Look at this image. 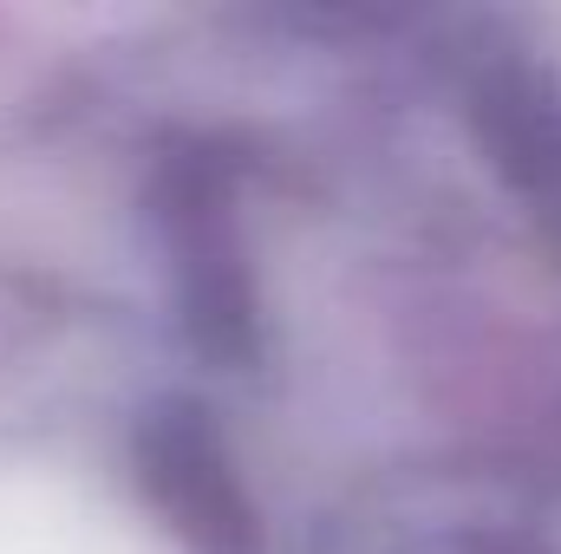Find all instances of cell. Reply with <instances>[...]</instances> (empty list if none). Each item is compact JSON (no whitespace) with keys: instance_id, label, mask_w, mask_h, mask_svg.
<instances>
[{"instance_id":"7a4b0ae2","label":"cell","mask_w":561,"mask_h":554,"mask_svg":"<svg viewBox=\"0 0 561 554\" xmlns=\"http://www.w3.org/2000/svg\"><path fill=\"white\" fill-rule=\"evenodd\" d=\"M138 483L190 554H262V516L196 399H157L138 417Z\"/></svg>"},{"instance_id":"6da1fadb","label":"cell","mask_w":561,"mask_h":554,"mask_svg":"<svg viewBox=\"0 0 561 554\" xmlns=\"http://www.w3.org/2000/svg\"><path fill=\"white\" fill-rule=\"evenodd\" d=\"M157 216L176 255V300H183L190 346L209 353L216 366H249L262 346V313L229 209V157L209 143H183L176 157H163Z\"/></svg>"}]
</instances>
